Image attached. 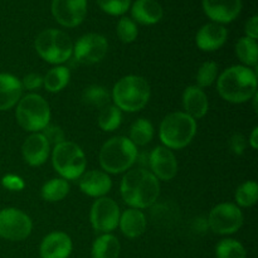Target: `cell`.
<instances>
[{
	"label": "cell",
	"mask_w": 258,
	"mask_h": 258,
	"mask_svg": "<svg viewBox=\"0 0 258 258\" xmlns=\"http://www.w3.org/2000/svg\"><path fill=\"white\" fill-rule=\"evenodd\" d=\"M121 197L131 208L146 209L160 196L159 179L145 169H134L123 175L120 184Z\"/></svg>",
	"instance_id": "obj_1"
},
{
	"label": "cell",
	"mask_w": 258,
	"mask_h": 258,
	"mask_svg": "<svg viewBox=\"0 0 258 258\" xmlns=\"http://www.w3.org/2000/svg\"><path fill=\"white\" fill-rule=\"evenodd\" d=\"M217 90L227 102H247L257 93L256 71L246 66H232L218 77Z\"/></svg>",
	"instance_id": "obj_2"
},
{
	"label": "cell",
	"mask_w": 258,
	"mask_h": 258,
	"mask_svg": "<svg viewBox=\"0 0 258 258\" xmlns=\"http://www.w3.org/2000/svg\"><path fill=\"white\" fill-rule=\"evenodd\" d=\"M111 97L118 110L138 112L143 110L150 100V86L141 76H125L113 86Z\"/></svg>",
	"instance_id": "obj_3"
},
{
	"label": "cell",
	"mask_w": 258,
	"mask_h": 258,
	"mask_svg": "<svg viewBox=\"0 0 258 258\" xmlns=\"http://www.w3.org/2000/svg\"><path fill=\"white\" fill-rule=\"evenodd\" d=\"M138 148L125 136H115L101 148L98 159L101 168L107 174H121L135 164Z\"/></svg>",
	"instance_id": "obj_4"
},
{
	"label": "cell",
	"mask_w": 258,
	"mask_h": 258,
	"mask_svg": "<svg viewBox=\"0 0 258 258\" xmlns=\"http://www.w3.org/2000/svg\"><path fill=\"white\" fill-rule=\"evenodd\" d=\"M197 134V121L185 112L169 113L161 121L159 138L165 148L180 150L191 143Z\"/></svg>",
	"instance_id": "obj_5"
},
{
	"label": "cell",
	"mask_w": 258,
	"mask_h": 258,
	"mask_svg": "<svg viewBox=\"0 0 258 258\" xmlns=\"http://www.w3.org/2000/svg\"><path fill=\"white\" fill-rule=\"evenodd\" d=\"M15 117L20 127L29 133H39L49 125L50 108L38 93H28L17 103Z\"/></svg>",
	"instance_id": "obj_6"
},
{
	"label": "cell",
	"mask_w": 258,
	"mask_h": 258,
	"mask_svg": "<svg viewBox=\"0 0 258 258\" xmlns=\"http://www.w3.org/2000/svg\"><path fill=\"white\" fill-rule=\"evenodd\" d=\"M34 47L42 59L59 66L73 54V43L67 33L59 29H45L35 38Z\"/></svg>",
	"instance_id": "obj_7"
},
{
	"label": "cell",
	"mask_w": 258,
	"mask_h": 258,
	"mask_svg": "<svg viewBox=\"0 0 258 258\" xmlns=\"http://www.w3.org/2000/svg\"><path fill=\"white\" fill-rule=\"evenodd\" d=\"M52 164L62 179L76 180L85 173L87 160L83 150L77 144L66 140L53 148Z\"/></svg>",
	"instance_id": "obj_8"
},
{
	"label": "cell",
	"mask_w": 258,
	"mask_h": 258,
	"mask_svg": "<svg viewBox=\"0 0 258 258\" xmlns=\"http://www.w3.org/2000/svg\"><path fill=\"white\" fill-rule=\"evenodd\" d=\"M33 223L27 213L17 208L0 211V237L7 241H23L32 233Z\"/></svg>",
	"instance_id": "obj_9"
},
{
	"label": "cell",
	"mask_w": 258,
	"mask_h": 258,
	"mask_svg": "<svg viewBox=\"0 0 258 258\" xmlns=\"http://www.w3.org/2000/svg\"><path fill=\"white\" fill-rule=\"evenodd\" d=\"M243 224V214L233 203H221L214 207L208 217V226L216 234H233Z\"/></svg>",
	"instance_id": "obj_10"
},
{
	"label": "cell",
	"mask_w": 258,
	"mask_h": 258,
	"mask_svg": "<svg viewBox=\"0 0 258 258\" xmlns=\"http://www.w3.org/2000/svg\"><path fill=\"white\" fill-rule=\"evenodd\" d=\"M120 208L113 199L101 197L91 207L90 221L92 228L100 233H111L118 227Z\"/></svg>",
	"instance_id": "obj_11"
},
{
	"label": "cell",
	"mask_w": 258,
	"mask_h": 258,
	"mask_svg": "<svg viewBox=\"0 0 258 258\" xmlns=\"http://www.w3.org/2000/svg\"><path fill=\"white\" fill-rule=\"evenodd\" d=\"M108 42L103 35L88 33L82 35L73 45L75 59L81 64H95L106 57Z\"/></svg>",
	"instance_id": "obj_12"
},
{
	"label": "cell",
	"mask_w": 258,
	"mask_h": 258,
	"mask_svg": "<svg viewBox=\"0 0 258 258\" xmlns=\"http://www.w3.org/2000/svg\"><path fill=\"white\" fill-rule=\"evenodd\" d=\"M52 14L62 27H78L87 14V0H52Z\"/></svg>",
	"instance_id": "obj_13"
},
{
	"label": "cell",
	"mask_w": 258,
	"mask_h": 258,
	"mask_svg": "<svg viewBox=\"0 0 258 258\" xmlns=\"http://www.w3.org/2000/svg\"><path fill=\"white\" fill-rule=\"evenodd\" d=\"M151 173L158 179L169 181L175 178L178 173V161L170 149L165 146H156L149 158Z\"/></svg>",
	"instance_id": "obj_14"
},
{
	"label": "cell",
	"mask_w": 258,
	"mask_h": 258,
	"mask_svg": "<svg viewBox=\"0 0 258 258\" xmlns=\"http://www.w3.org/2000/svg\"><path fill=\"white\" fill-rule=\"evenodd\" d=\"M203 9L214 23L226 24L238 17L242 10V0H203Z\"/></svg>",
	"instance_id": "obj_15"
},
{
	"label": "cell",
	"mask_w": 258,
	"mask_h": 258,
	"mask_svg": "<svg viewBox=\"0 0 258 258\" xmlns=\"http://www.w3.org/2000/svg\"><path fill=\"white\" fill-rule=\"evenodd\" d=\"M228 38V30L219 23H208L198 30L196 35V43L203 52H214L223 47Z\"/></svg>",
	"instance_id": "obj_16"
},
{
	"label": "cell",
	"mask_w": 258,
	"mask_h": 258,
	"mask_svg": "<svg viewBox=\"0 0 258 258\" xmlns=\"http://www.w3.org/2000/svg\"><path fill=\"white\" fill-rule=\"evenodd\" d=\"M50 145L42 133H33L28 136L22 146V154L25 163L30 166H40L49 156Z\"/></svg>",
	"instance_id": "obj_17"
},
{
	"label": "cell",
	"mask_w": 258,
	"mask_h": 258,
	"mask_svg": "<svg viewBox=\"0 0 258 258\" xmlns=\"http://www.w3.org/2000/svg\"><path fill=\"white\" fill-rule=\"evenodd\" d=\"M73 243L64 232H52L43 238L39 247L40 258H68L72 253Z\"/></svg>",
	"instance_id": "obj_18"
},
{
	"label": "cell",
	"mask_w": 258,
	"mask_h": 258,
	"mask_svg": "<svg viewBox=\"0 0 258 258\" xmlns=\"http://www.w3.org/2000/svg\"><path fill=\"white\" fill-rule=\"evenodd\" d=\"M78 185L86 196L92 197V198H101L111 190L112 180L105 171L91 170L81 175Z\"/></svg>",
	"instance_id": "obj_19"
},
{
	"label": "cell",
	"mask_w": 258,
	"mask_h": 258,
	"mask_svg": "<svg viewBox=\"0 0 258 258\" xmlns=\"http://www.w3.org/2000/svg\"><path fill=\"white\" fill-rule=\"evenodd\" d=\"M184 112L188 113L194 120L204 117L209 110L208 96L198 86H189L183 93Z\"/></svg>",
	"instance_id": "obj_20"
},
{
	"label": "cell",
	"mask_w": 258,
	"mask_h": 258,
	"mask_svg": "<svg viewBox=\"0 0 258 258\" xmlns=\"http://www.w3.org/2000/svg\"><path fill=\"white\" fill-rule=\"evenodd\" d=\"M23 86L19 78L9 73H0V111L14 107L22 98Z\"/></svg>",
	"instance_id": "obj_21"
},
{
	"label": "cell",
	"mask_w": 258,
	"mask_h": 258,
	"mask_svg": "<svg viewBox=\"0 0 258 258\" xmlns=\"http://www.w3.org/2000/svg\"><path fill=\"white\" fill-rule=\"evenodd\" d=\"M146 226H148V221H146L145 214L140 209L135 208H130L123 212L118 221V227L123 236L131 239L143 236L146 231Z\"/></svg>",
	"instance_id": "obj_22"
},
{
	"label": "cell",
	"mask_w": 258,
	"mask_h": 258,
	"mask_svg": "<svg viewBox=\"0 0 258 258\" xmlns=\"http://www.w3.org/2000/svg\"><path fill=\"white\" fill-rule=\"evenodd\" d=\"M134 22L143 25L156 24L163 18L164 12L156 0H136L131 8Z\"/></svg>",
	"instance_id": "obj_23"
},
{
	"label": "cell",
	"mask_w": 258,
	"mask_h": 258,
	"mask_svg": "<svg viewBox=\"0 0 258 258\" xmlns=\"http://www.w3.org/2000/svg\"><path fill=\"white\" fill-rule=\"evenodd\" d=\"M120 251L121 246L118 239L111 233H103L93 242L91 256L92 258H118Z\"/></svg>",
	"instance_id": "obj_24"
},
{
	"label": "cell",
	"mask_w": 258,
	"mask_h": 258,
	"mask_svg": "<svg viewBox=\"0 0 258 258\" xmlns=\"http://www.w3.org/2000/svg\"><path fill=\"white\" fill-rule=\"evenodd\" d=\"M71 72L64 66H55L50 68L43 77V86L48 92L57 93L62 91L70 83Z\"/></svg>",
	"instance_id": "obj_25"
},
{
	"label": "cell",
	"mask_w": 258,
	"mask_h": 258,
	"mask_svg": "<svg viewBox=\"0 0 258 258\" xmlns=\"http://www.w3.org/2000/svg\"><path fill=\"white\" fill-rule=\"evenodd\" d=\"M236 54L246 67L257 68L258 62V45L257 40L251 39L248 37L239 38L236 43Z\"/></svg>",
	"instance_id": "obj_26"
},
{
	"label": "cell",
	"mask_w": 258,
	"mask_h": 258,
	"mask_svg": "<svg viewBox=\"0 0 258 258\" xmlns=\"http://www.w3.org/2000/svg\"><path fill=\"white\" fill-rule=\"evenodd\" d=\"M154 138V126L146 118H139L131 125L130 127V141L134 145L145 146L153 140Z\"/></svg>",
	"instance_id": "obj_27"
},
{
	"label": "cell",
	"mask_w": 258,
	"mask_h": 258,
	"mask_svg": "<svg viewBox=\"0 0 258 258\" xmlns=\"http://www.w3.org/2000/svg\"><path fill=\"white\" fill-rule=\"evenodd\" d=\"M68 193H70V184L62 178L50 179L42 188V198L50 203L60 202L67 197Z\"/></svg>",
	"instance_id": "obj_28"
},
{
	"label": "cell",
	"mask_w": 258,
	"mask_h": 258,
	"mask_svg": "<svg viewBox=\"0 0 258 258\" xmlns=\"http://www.w3.org/2000/svg\"><path fill=\"white\" fill-rule=\"evenodd\" d=\"M98 126L106 133H111L120 127L122 122V113L115 105H107L106 107L101 108L98 115Z\"/></svg>",
	"instance_id": "obj_29"
},
{
	"label": "cell",
	"mask_w": 258,
	"mask_h": 258,
	"mask_svg": "<svg viewBox=\"0 0 258 258\" xmlns=\"http://www.w3.org/2000/svg\"><path fill=\"white\" fill-rule=\"evenodd\" d=\"M217 258H246V248L237 239L224 238L216 246Z\"/></svg>",
	"instance_id": "obj_30"
},
{
	"label": "cell",
	"mask_w": 258,
	"mask_h": 258,
	"mask_svg": "<svg viewBox=\"0 0 258 258\" xmlns=\"http://www.w3.org/2000/svg\"><path fill=\"white\" fill-rule=\"evenodd\" d=\"M82 100L83 102L93 107L103 108L110 103L111 95L103 86L93 85L83 91Z\"/></svg>",
	"instance_id": "obj_31"
},
{
	"label": "cell",
	"mask_w": 258,
	"mask_h": 258,
	"mask_svg": "<svg viewBox=\"0 0 258 258\" xmlns=\"http://www.w3.org/2000/svg\"><path fill=\"white\" fill-rule=\"evenodd\" d=\"M234 198L239 207L249 208V207L254 206L258 199V184L252 180L244 181L237 188Z\"/></svg>",
	"instance_id": "obj_32"
},
{
	"label": "cell",
	"mask_w": 258,
	"mask_h": 258,
	"mask_svg": "<svg viewBox=\"0 0 258 258\" xmlns=\"http://www.w3.org/2000/svg\"><path fill=\"white\" fill-rule=\"evenodd\" d=\"M217 76H218V64L212 60L204 62L197 73V86L202 90L209 87L217 80Z\"/></svg>",
	"instance_id": "obj_33"
},
{
	"label": "cell",
	"mask_w": 258,
	"mask_h": 258,
	"mask_svg": "<svg viewBox=\"0 0 258 258\" xmlns=\"http://www.w3.org/2000/svg\"><path fill=\"white\" fill-rule=\"evenodd\" d=\"M116 32H117V35L121 42L123 43H133L138 38L139 34L136 23L127 17H122L118 20Z\"/></svg>",
	"instance_id": "obj_34"
},
{
	"label": "cell",
	"mask_w": 258,
	"mask_h": 258,
	"mask_svg": "<svg viewBox=\"0 0 258 258\" xmlns=\"http://www.w3.org/2000/svg\"><path fill=\"white\" fill-rule=\"evenodd\" d=\"M101 9L110 15H122L128 10L131 0H97Z\"/></svg>",
	"instance_id": "obj_35"
},
{
	"label": "cell",
	"mask_w": 258,
	"mask_h": 258,
	"mask_svg": "<svg viewBox=\"0 0 258 258\" xmlns=\"http://www.w3.org/2000/svg\"><path fill=\"white\" fill-rule=\"evenodd\" d=\"M43 136L47 139L48 144L49 145H58V144L63 143L64 140V133H63L62 128L59 126L55 125H48L47 127L42 130Z\"/></svg>",
	"instance_id": "obj_36"
},
{
	"label": "cell",
	"mask_w": 258,
	"mask_h": 258,
	"mask_svg": "<svg viewBox=\"0 0 258 258\" xmlns=\"http://www.w3.org/2000/svg\"><path fill=\"white\" fill-rule=\"evenodd\" d=\"M20 82H22L23 88L28 91H34L43 86V77L38 73H29V75L24 76L23 81Z\"/></svg>",
	"instance_id": "obj_37"
},
{
	"label": "cell",
	"mask_w": 258,
	"mask_h": 258,
	"mask_svg": "<svg viewBox=\"0 0 258 258\" xmlns=\"http://www.w3.org/2000/svg\"><path fill=\"white\" fill-rule=\"evenodd\" d=\"M247 141L242 134H233L229 139V149L232 150V153L236 154V155H242L244 153V149H246Z\"/></svg>",
	"instance_id": "obj_38"
},
{
	"label": "cell",
	"mask_w": 258,
	"mask_h": 258,
	"mask_svg": "<svg viewBox=\"0 0 258 258\" xmlns=\"http://www.w3.org/2000/svg\"><path fill=\"white\" fill-rule=\"evenodd\" d=\"M2 183H3V186H4V188L9 189V190H12V191L22 190L25 185L24 181H23V179L20 178V176L14 175V174H8V175H5L4 178H3Z\"/></svg>",
	"instance_id": "obj_39"
},
{
	"label": "cell",
	"mask_w": 258,
	"mask_h": 258,
	"mask_svg": "<svg viewBox=\"0 0 258 258\" xmlns=\"http://www.w3.org/2000/svg\"><path fill=\"white\" fill-rule=\"evenodd\" d=\"M244 33H246V37L257 40V38H258V17L257 15H253L251 19L247 20L246 27H244Z\"/></svg>",
	"instance_id": "obj_40"
},
{
	"label": "cell",
	"mask_w": 258,
	"mask_h": 258,
	"mask_svg": "<svg viewBox=\"0 0 258 258\" xmlns=\"http://www.w3.org/2000/svg\"><path fill=\"white\" fill-rule=\"evenodd\" d=\"M248 143L253 150H257L258 149V127H254L253 130H252L251 135H249Z\"/></svg>",
	"instance_id": "obj_41"
}]
</instances>
